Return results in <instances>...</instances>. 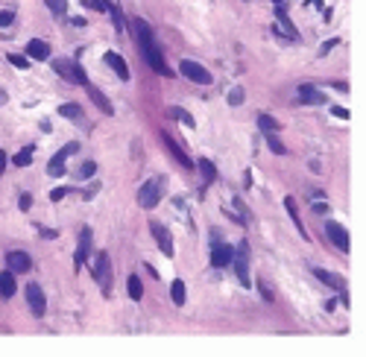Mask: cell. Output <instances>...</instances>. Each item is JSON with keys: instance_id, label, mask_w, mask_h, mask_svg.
Returning a JSON list of instances; mask_svg holds the SVG:
<instances>
[{"instance_id": "7a4b0ae2", "label": "cell", "mask_w": 366, "mask_h": 357, "mask_svg": "<svg viewBox=\"0 0 366 357\" xmlns=\"http://www.w3.org/2000/svg\"><path fill=\"white\" fill-rule=\"evenodd\" d=\"M179 73H182V76H188V79H191V82H196V85H211V82H214V79H211V73H208L199 62H194V59H182Z\"/></svg>"}, {"instance_id": "8992f818", "label": "cell", "mask_w": 366, "mask_h": 357, "mask_svg": "<svg viewBox=\"0 0 366 357\" xmlns=\"http://www.w3.org/2000/svg\"><path fill=\"white\" fill-rule=\"evenodd\" d=\"M325 234H328V240H331L343 255H349V249H352V243H349V231H346L340 223H325Z\"/></svg>"}, {"instance_id": "4dcf8cb0", "label": "cell", "mask_w": 366, "mask_h": 357, "mask_svg": "<svg viewBox=\"0 0 366 357\" xmlns=\"http://www.w3.org/2000/svg\"><path fill=\"white\" fill-rule=\"evenodd\" d=\"M94 173H97V164H94V161H85V164L79 167V179H91Z\"/></svg>"}, {"instance_id": "277c9868", "label": "cell", "mask_w": 366, "mask_h": 357, "mask_svg": "<svg viewBox=\"0 0 366 357\" xmlns=\"http://www.w3.org/2000/svg\"><path fill=\"white\" fill-rule=\"evenodd\" d=\"M141 53H144V59H147V64L155 70V73H161V76H173V67L164 62V56H161V50H158V44H147V47H141Z\"/></svg>"}, {"instance_id": "d6986e66", "label": "cell", "mask_w": 366, "mask_h": 357, "mask_svg": "<svg viewBox=\"0 0 366 357\" xmlns=\"http://www.w3.org/2000/svg\"><path fill=\"white\" fill-rule=\"evenodd\" d=\"M232 246H223V243H217L214 249H211V264L217 267V270H223V267H229L232 264Z\"/></svg>"}, {"instance_id": "b9f144b4", "label": "cell", "mask_w": 366, "mask_h": 357, "mask_svg": "<svg viewBox=\"0 0 366 357\" xmlns=\"http://www.w3.org/2000/svg\"><path fill=\"white\" fill-rule=\"evenodd\" d=\"M273 3H284V0H273Z\"/></svg>"}, {"instance_id": "7402d4cb", "label": "cell", "mask_w": 366, "mask_h": 357, "mask_svg": "<svg viewBox=\"0 0 366 357\" xmlns=\"http://www.w3.org/2000/svg\"><path fill=\"white\" fill-rule=\"evenodd\" d=\"M196 167H199V173H202V179H205L208 185H211V182L217 179V167H214V164H211L208 158H199V161H196Z\"/></svg>"}, {"instance_id": "4316f807", "label": "cell", "mask_w": 366, "mask_h": 357, "mask_svg": "<svg viewBox=\"0 0 366 357\" xmlns=\"http://www.w3.org/2000/svg\"><path fill=\"white\" fill-rule=\"evenodd\" d=\"M141 296H144L141 278H138V275H129V299H132V302H141Z\"/></svg>"}, {"instance_id": "e575fe53", "label": "cell", "mask_w": 366, "mask_h": 357, "mask_svg": "<svg viewBox=\"0 0 366 357\" xmlns=\"http://www.w3.org/2000/svg\"><path fill=\"white\" fill-rule=\"evenodd\" d=\"M67 193H70V188H53V190H50V199H53V202H59V199H62V196H67Z\"/></svg>"}, {"instance_id": "d4e9b609", "label": "cell", "mask_w": 366, "mask_h": 357, "mask_svg": "<svg viewBox=\"0 0 366 357\" xmlns=\"http://www.w3.org/2000/svg\"><path fill=\"white\" fill-rule=\"evenodd\" d=\"M32 155H35V147H23L12 161H15V167H29V164H32Z\"/></svg>"}, {"instance_id": "603a6c76", "label": "cell", "mask_w": 366, "mask_h": 357, "mask_svg": "<svg viewBox=\"0 0 366 357\" xmlns=\"http://www.w3.org/2000/svg\"><path fill=\"white\" fill-rule=\"evenodd\" d=\"M59 114L67 117V120H82V108H79L76 103H65V105H59Z\"/></svg>"}, {"instance_id": "ffe728a7", "label": "cell", "mask_w": 366, "mask_h": 357, "mask_svg": "<svg viewBox=\"0 0 366 357\" xmlns=\"http://www.w3.org/2000/svg\"><path fill=\"white\" fill-rule=\"evenodd\" d=\"M314 275H317L320 281H325L328 287H334V290H346V281H343L340 275H334V273H328V270H323V267H314Z\"/></svg>"}, {"instance_id": "8fae6325", "label": "cell", "mask_w": 366, "mask_h": 357, "mask_svg": "<svg viewBox=\"0 0 366 357\" xmlns=\"http://www.w3.org/2000/svg\"><path fill=\"white\" fill-rule=\"evenodd\" d=\"M325 105V97H323V91L320 88H314L311 82H302L299 85V105Z\"/></svg>"}, {"instance_id": "4fadbf2b", "label": "cell", "mask_w": 366, "mask_h": 357, "mask_svg": "<svg viewBox=\"0 0 366 357\" xmlns=\"http://www.w3.org/2000/svg\"><path fill=\"white\" fill-rule=\"evenodd\" d=\"M276 21H279V29H281L290 41H296V38H299V32H296L293 21L287 18V12H284V6H281V3H276Z\"/></svg>"}, {"instance_id": "1f68e13d", "label": "cell", "mask_w": 366, "mask_h": 357, "mask_svg": "<svg viewBox=\"0 0 366 357\" xmlns=\"http://www.w3.org/2000/svg\"><path fill=\"white\" fill-rule=\"evenodd\" d=\"M243 88H232V94H229V105H240L243 103Z\"/></svg>"}, {"instance_id": "5bb4252c", "label": "cell", "mask_w": 366, "mask_h": 357, "mask_svg": "<svg viewBox=\"0 0 366 357\" xmlns=\"http://www.w3.org/2000/svg\"><path fill=\"white\" fill-rule=\"evenodd\" d=\"M26 56L35 59V62H44V59H50V44L41 41V38H29L26 41Z\"/></svg>"}, {"instance_id": "60d3db41", "label": "cell", "mask_w": 366, "mask_h": 357, "mask_svg": "<svg viewBox=\"0 0 366 357\" xmlns=\"http://www.w3.org/2000/svg\"><path fill=\"white\" fill-rule=\"evenodd\" d=\"M3 170H6V152L0 149V173H3Z\"/></svg>"}, {"instance_id": "9a60e30c", "label": "cell", "mask_w": 366, "mask_h": 357, "mask_svg": "<svg viewBox=\"0 0 366 357\" xmlns=\"http://www.w3.org/2000/svg\"><path fill=\"white\" fill-rule=\"evenodd\" d=\"M103 59H106V64H108V67H111V70H114V73H117L123 82H129V67H126V62H123V56H120V53L108 50Z\"/></svg>"}, {"instance_id": "d6a6232c", "label": "cell", "mask_w": 366, "mask_h": 357, "mask_svg": "<svg viewBox=\"0 0 366 357\" xmlns=\"http://www.w3.org/2000/svg\"><path fill=\"white\" fill-rule=\"evenodd\" d=\"M9 62H12L15 67H21V70H23V67H29V59H23V56H18V53H12V56H9Z\"/></svg>"}, {"instance_id": "836d02e7", "label": "cell", "mask_w": 366, "mask_h": 357, "mask_svg": "<svg viewBox=\"0 0 366 357\" xmlns=\"http://www.w3.org/2000/svg\"><path fill=\"white\" fill-rule=\"evenodd\" d=\"M173 114H176V117H179V120H182L185 126H194V117H191V114H188L185 108H173Z\"/></svg>"}, {"instance_id": "83f0119b", "label": "cell", "mask_w": 366, "mask_h": 357, "mask_svg": "<svg viewBox=\"0 0 366 357\" xmlns=\"http://www.w3.org/2000/svg\"><path fill=\"white\" fill-rule=\"evenodd\" d=\"M170 299H173V305H185V281H173L170 284Z\"/></svg>"}, {"instance_id": "3957f363", "label": "cell", "mask_w": 366, "mask_h": 357, "mask_svg": "<svg viewBox=\"0 0 366 357\" xmlns=\"http://www.w3.org/2000/svg\"><path fill=\"white\" fill-rule=\"evenodd\" d=\"M94 278L103 284V293L108 296L111 293V258H108V252H100L94 258Z\"/></svg>"}, {"instance_id": "9c48e42d", "label": "cell", "mask_w": 366, "mask_h": 357, "mask_svg": "<svg viewBox=\"0 0 366 357\" xmlns=\"http://www.w3.org/2000/svg\"><path fill=\"white\" fill-rule=\"evenodd\" d=\"M26 305H29V311H32V316H44V311H47V299H44V290L38 287V284H26Z\"/></svg>"}, {"instance_id": "e0dca14e", "label": "cell", "mask_w": 366, "mask_h": 357, "mask_svg": "<svg viewBox=\"0 0 366 357\" xmlns=\"http://www.w3.org/2000/svg\"><path fill=\"white\" fill-rule=\"evenodd\" d=\"M88 255H91V229H82V234H79V249H76V258H73V267L79 270V267L85 264Z\"/></svg>"}, {"instance_id": "30bf717a", "label": "cell", "mask_w": 366, "mask_h": 357, "mask_svg": "<svg viewBox=\"0 0 366 357\" xmlns=\"http://www.w3.org/2000/svg\"><path fill=\"white\" fill-rule=\"evenodd\" d=\"M6 267L12 273H29L32 270V258L26 252H21V249H12V252H6Z\"/></svg>"}, {"instance_id": "484cf974", "label": "cell", "mask_w": 366, "mask_h": 357, "mask_svg": "<svg viewBox=\"0 0 366 357\" xmlns=\"http://www.w3.org/2000/svg\"><path fill=\"white\" fill-rule=\"evenodd\" d=\"M0 296H3V299H12V296H15V278H12L9 273L0 275Z\"/></svg>"}, {"instance_id": "8d00e7d4", "label": "cell", "mask_w": 366, "mask_h": 357, "mask_svg": "<svg viewBox=\"0 0 366 357\" xmlns=\"http://www.w3.org/2000/svg\"><path fill=\"white\" fill-rule=\"evenodd\" d=\"M29 202H32V196L23 193V196H21V211H29Z\"/></svg>"}, {"instance_id": "74e56055", "label": "cell", "mask_w": 366, "mask_h": 357, "mask_svg": "<svg viewBox=\"0 0 366 357\" xmlns=\"http://www.w3.org/2000/svg\"><path fill=\"white\" fill-rule=\"evenodd\" d=\"M311 208H314L317 214H325V211H328V205H325V202H311Z\"/></svg>"}, {"instance_id": "7c38bea8", "label": "cell", "mask_w": 366, "mask_h": 357, "mask_svg": "<svg viewBox=\"0 0 366 357\" xmlns=\"http://www.w3.org/2000/svg\"><path fill=\"white\" fill-rule=\"evenodd\" d=\"M76 149H79V144H67L62 152H56V158H50V164H47V173L50 176H65V158L73 155Z\"/></svg>"}, {"instance_id": "2e32d148", "label": "cell", "mask_w": 366, "mask_h": 357, "mask_svg": "<svg viewBox=\"0 0 366 357\" xmlns=\"http://www.w3.org/2000/svg\"><path fill=\"white\" fill-rule=\"evenodd\" d=\"M161 141H164V147L170 149V155H173V158H176V161H179L182 167H188V170L194 167V161H191V158H188V155L182 152V147H179V144H176V141H173V138H170L167 132H161Z\"/></svg>"}, {"instance_id": "5b68a950", "label": "cell", "mask_w": 366, "mask_h": 357, "mask_svg": "<svg viewBox=\"0 0 366 357\" xmlns=\"http://www.w3.org/2000/svg\"><path fill=\"white\" fill-rule=\"evenodd\" d=\"M158 199H161V179H152L138 190V205L141 208H155Z\"/></svg>"}, {"instance_id": "ac0fdd59", "label": "cell", "mask_w": 366, "mask_h": 357, "mask_svg": "<svg viewBox=\"0 0 366 357\" xmlns=\"http://www.w3.org/2000/svg\"><path fill=\"white\" fill-rule=\"evenodd\" d=\"M85 88H88V97L94 100V105H97V108H100L103 114H114V108H111V103H108V97H106V94H103V91H100L97 85H91V82H88Z\"/></svg>"}, {"instance_id": "d590c367", "label": "cell", "mask_w": 366, "mask_h": 357, "mask_svg": "<svg viewBox=\"0 0 366 357\" xmlns=\"http://www.w3.org/2000/svg\"><path fill=\"white\" fill-rule=\"evenodd\" d=\"M12 21H15V12H12V9H3V12H0V26H9Z\"/></svg>"}, {"instance_id": "ab89813d", "label": "cell", "mask_w": 366, "mask_h": 357, "mask_svg": "<svg viewBox=\"0 0 366 357\" xmlns=\"http://www.w3.org/2000/svg\"><path fill=\"white\" fill-rule=\"evenodd\" d=\"M261 296H264V299H267V302H270V299H273V293H270V290H267V284H261Z\"/></svg>"}, {"instance_id": "f546056e", "label": "cell", "mask_w": 366, "mask_h": 357, "mask_svg": "<svg viewBox=\"0 0 366 357\" xmlns=\"http://www.w3.org/2000/svg\"><path fill=\"white\" fill-rule=\"evenodd\" d=\"M44 3L50 6V12H53V15L65 18V12H67V3H65V0H44Z\"/></svg>"}, {"instance_id": "f35d334b", "label": "cell", "mask_w": 366, "mask_h": 357, "mask_svg": "<svg viewBox=\"0 0 366 357\" xmlns=\"http://www.w3.org/2000/svg\"><path fill=\"white\" fill-rule=\"evenodd\" d=\"M38 231H41V237H44V240H53V237H56V231H53V229H38Z\"/></svg>"}, {"instance_id": "52a82bcc", "label": "cell", "mask_w": 366, "mask_h": 357, "mask_svg": "<svg viewBox=\"0 0 366 357\" xmlns=\"http://www.w3.org/2000/svg\"><path fill=\"white\" fill-rule=\"evenodd\" d=\"M150 231H152V237H155L158 249H161V252H164L167 258H173L176 246H173V234L167 231V226H161V223H150Z\"/></svg>"}, {"instance_id": "ba28073f", "label": "cell", "mask_w": 366, "mask_h": 357, "mask_svg": "<svg viewBox=\"0 0 366 357\" xmlns=\"http://www.w3.org/2000/svg\"><path fill=\"white\" fill-rule=\"evenodd\" d=\"M232 261H235L237 278H240L243 287H246V284H249V246H246V243H237V252L232 255Z\"/></svg>"}, {"instance_id": "7bdbcfd3", "label": "cell", "mask_w": 366, "mask_h": 357, "mask_svg": "<svg viewBox=\"0 0 366 357\" xmlns=\"http://www.w3.org/2000/svg\"><path fill=\"white\" fill-rule=\"evenodd\" d=\"M0 100H3V94H0Z\"/></svg>"}, {"instance_id": "6da1fadb", "label": "cell", "mask_w": 366, "mask_h": 357, "mask_svg": "<svg viewBox=\"0 0 366 357\" xmlns=\"http://www.w3.org/2000/svg\"><path fill=\"white\" fill-rule=\"evenodd\" d=\"M53 70L70 85H88V76H85V70L79 67L76 59H53Z\"/></svg>"}, {"instance_id": "f1b7e54d", "label": "cell", "mask_w": 366, "mask_h": 357, "mask_svg": "<svg viewBox=\"0 0 366 357\" xmlns=\"http://www.w3.org/2000/svg\"><path fill=\"white\" fill-rule=\"evenodd\" d=\"M284 205H287V211H290V217H293V223H296V229H299V234H302V237H308V231H305V226L299 223V211H296V202H293V199L287 196V199H284Z\"/></svg>"}, {"instance_id": "cb8c5ba5", "label": "cell", "mask_w": 366, "mask_h": 357, "mask_svg": "<svg viewBox=\"0 0 366 357\" xmlns=\"http://www.w3.org/2000/svg\"><path fill=\"white\" fill-rule=\"evenodd\" d=\"M264 138H267V147H270V149H273L276 155H287V147H284V144L279 141V132H267Z\"/></svg>"}, {"instance_id": "44dd1931", "label": "cell", "mask_w": 366, "mask_h": 357, "mask_svg": "<svg viewBox=\"0 0 366 357\" xmlns=\"http://www.w3.org/2000/svg\"><path fill=\"white\" fill-rule=\"evenodd\" d=\"M258 126H261L264 135H267V132H281V123H279L273 114H261V117H258Z\"/></svg>"}]
</instances>
